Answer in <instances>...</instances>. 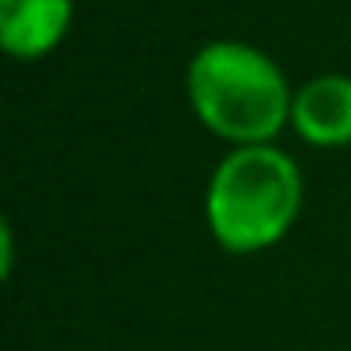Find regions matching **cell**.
<instances>
[{
	"label": "cell",
	"instance_id": "cell-2",
	"mask_svg": "<svg viewBox=\"0 0 351 351\" xmlns=\"http://www.w3.org/2000/svg\"><path fill=\"white\" fill-rule=\"evenodd\" d=\"M302 170L283 147H230L208 178V234L223 253L234 257L265 253L291 234L302 215Z\"/></svg>",
	"mask_w": 351,
	"mask_h": 351
},
{
	"label": "cell",
	"instance_id": "cell-3",
	"mask_svg": "<svg viewBox=\"0 0 351 351\" xmlns=\"http://www.w3.org/2000/svg\"><path fill=\"white\" fill-rule=\"evenodd\" d=\"M291 129L310 147H348L351 144V76L325 72L295 87Z\"/></svg>",
	"mask_w": 351,
	"mask_h": 351
},
{
	"label": "cell",
	"instance_id": "cell-4",
	"mask_svg": "<svg viewBox=\"0 0 351 351\" xmlns=\"http://www.w3.org/2000/svg\"><path fill=\"white\" fill-rule=\"evenodd\" d=\"M72 27V0H0V46L16 61H42Z\"/></svg>",
	"mask_w": 351,
	"mask_h": 351
},
{
	"label": "cell",
	"instance_id": "cell-1",
	"mask_svg": "<svg viewBox=\"0 0 351 351\" xmlns=\"http://www.w3.org/2000/svg\"><path fill=\"white\" fill-rule=\"evenodd\" d=\"M185 99L212 136L230 147H250L272 144L291 129L295 87L265 49L238 38H215L185 64Z\"/></svg>",
	"mask_w": 351,
	"mask_h": 351
}]
</instances>
